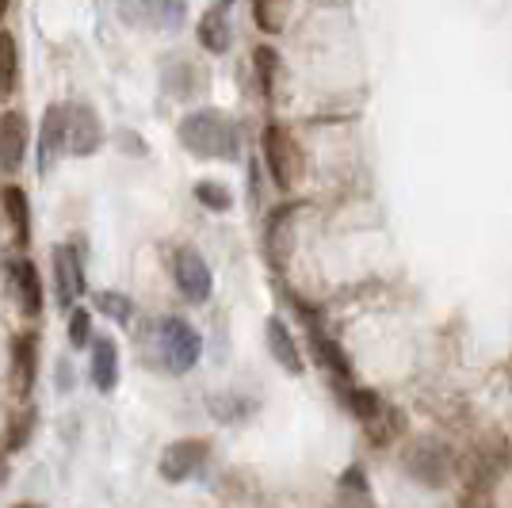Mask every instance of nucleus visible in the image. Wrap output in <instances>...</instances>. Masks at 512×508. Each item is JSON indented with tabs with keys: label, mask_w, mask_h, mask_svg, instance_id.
Here are the masks:
<instances>
[{
	"label": "nucleus",
	"mask_w": 512,
	"mask_h": 508,
	"mask_svg": "<svg viewBox=\"0 0 512 508\" xmlns=\"http://www.w3.org/2000/svg\"><path fill=\"white\" fill-rule=\"evenodd\" d=\"M295 214H299L295 203H283L264 222V256L276 272H283L291 253H295Z\"/></svg>",
	"instance_id": "9d476101"
},
{
	"label": "nucleus",
	"mask_w": 512,
	"mask_h": 508,
	"mask_svg": "<svg viewBox=\"0 0 512 508\" xmlns=\"http://www.w3.org/2000/svg\"><path fill=\"white\" fill-rule=\"evenodd\" d=\"M16 508H43V505H35V501H23V505H16Z\"/></svg>",
	"instance_id": "c9c22d12"
},
{
	"label": "nucleus",
	"mask_w": 512,
	"mask_h": 508,
	"mask_svg": "<svg viewBox=\"0 0 512 508\" xmlns=\"http://www.w3.org/2000/svg\"><path fill=\"white\" fill-rule=\"evenodd\" d=\"M211 413L218 417V421H245L249 413H253V402L249 398H237V394H218V398H211Z\"/></svg>",
	"instance_id": "c85d7f7f"
},
{
	"label": "nucleus",
	"mask_w": 512,
	"mask_h": 508,
	"mask_svg": "<svg viewBox=\"0 0 512 508\" xmlns=\"http://www.w3.org/2000/svg\"><path fill=\"white\" fill-rule=\"evenodd\" d=\"M161 85H165V92L176 96V100H192V96H199V92L207 88V73H203V65H195L192 58H176V62L165 65Z\"/></svg>",
	"instance_id": "dca6fc26"
},
{
	"label": "nucleus",
	"mask_w": 512,
	"mask_h": 508,
	"mask_svg": "<svg viewBox=\"0 0 512 508\" xmlns=\"http://www.w3.org/2000/svg\"><path fill=\"white\" fill-rule=\"evenodd\" d=\"M214 4H218V8H230V0H214Z\"/></svg>",
	"instance_id": "e433bc0d"
},
{
	"label": "nucleus",
	"mask_w": 512,
	"mask_h": 508,
	"mask_svg": "<svg viewBox=\"0 0 512 508\" xmlns=\"http://www.w3.org/2000/svg\"><path fill=\"white\" fill-rule=\"evenodd\" d=\"M20 77V46L12 39V31H0V96H8Z\"/></svg>",
	"instance_id": "5701e85b"
},
{
	"label": "nucleus",
	"mask_w": 512,
	"mask_h": 508,
	"mask_svg": "<svg viewBox=\"0 0 512 508\" xmlns=\"http://www.w3.org/2000/svg\"><path fill=\"white\" fill-rule=\"evenodd\" d=\"M195 203H203L207 211L222 214L234 207V195H230L226 184H218V180H199V184H195Z\"/></svg>",
	"instance_id": "cd10ccee"
},
{
	"label": "nucleus",
	"mask_w": 512,
	"mask_h": 508,
	"mask_svg": "<svg viewBox=\"0 0 512 508\" xmlns=\"http://www.w3.org/2000/svg\"><path fill=\"white\" fill-rule=\"evenodd\" d=\"M119 20L142 31H180L188 20V0H115Z\"/></svg>",
	"instance_id": "20e7f679"
},
{
	"label": "nucleus",
	"mask_w": 512,
	"mask_h": 508,
	"mask_svg": "<svg viewBox=\"0 0 512 508\" xmlns=\"http://www.w3.org/2000/svg\"><path fill=\"white\" fill-rule=\"evenodd\" d=\"M459 508H493L490 501V489H463V501H459Z\"/></svg>",
	"instance_id": "2f4dec72"
},
{
	"label": "nucleus",
	"mask_w": 512,
	"mask_h": 508,
	"mask_svg": "<svg viewBox=\"0 0 512 508\" xmlns=\"http://www.w3.org/2000/svg\"><path fill=\"white\" fill-rule=\"evenodd\" d=\"M264 337H268V352L276 356V363L283 367V371H291V375H302V371H306L299 344H295V333L287 329V321L268 318V325H264Z\"/></svg>",
	"instance_id": "f3484780"
},
{
	"label": "nucleus",
	"mask_w": 512,
	"mask_h": 508,
	"mask_svg": "<svg viewBox=\"0 0 512 508\" xmlns=\"http://www.w3.org/2000/svg\"><path fill=\"white\" fill-rule=\"evenodd\" d=\"M367 428V440L375 447H386V444H394L402 432H406V417H402V409H394V405H386L383 413L375 417L371 424H363Z\"/></svg>",
	"instance_id": "4be33fe9"
},
{
	"label": "nucleus",
	"mask_w": 512,
	"mask_h": 508,
	"mask_svg": "<svg viewBox=\"0 0 512 508\" xmlns=\"http://www.w3.org/2000/svg\"><path fill=\"white\" fill-rule=\"evenodd\" d=\"M35 375H39V333H20L12 340V360H8V382L12 390L27 398L31 386H35Z\"/></svg>",
	"instance_id": "ddd939ff"
},
{
	"label": "nucleus",
	"mask_w": 512,
	"mask_h": 508,
	"mask_svg": "<svg viewBox=\"0 0 512 508\" xmlns=\"http://www.w3.org/2000/svg\"><path fill=\"white\" fill-rule=\"evenodd\" d=\"M119 146H123V149H134V153H146L142 138H138V134H130V130H119Z\"/></svg>",
	"instance_id": "473e14b6"
},
{
	"label": "nucleus",
	"mask_w": 512,
	"mask_h": 508,
	"mask_svg": "<svg viewBox=\"0 0 512 508\" xmlns=\"http://www.w3.org/2000/svg\"><path fill=\"white\" fill-rule=\"evenodd\" d=\"M176 138L180 146L188 149L192 157H203V161H234L241 153V134H237V123L226 119L218 107H199V111H188L176 127Z\"/></svg>",
	"instance_id": "f257e3e1"
},
{
	"label": "nucleus",
	"mask_w": 512,
	"mask_h": 508,
	"mask_svg": "<svg viewBox=\"0 0 512 508\" xmlns=\"http://www.w3.org/2000/svg\"><path fill=\"white\" fill-rule=\"evenodd\" d=\"M88 340H92V314L85 306H73V314H69V344L85 348Z\"/></svg>",
	"instance_id": "7c9ffc66"
},
{
	"label": "nucleus",
	"mask_w": 512,
	"mask_h": 508,
	"mask_svg": "<svg viewBox=\"0 0 512 508\" xmlns=\"http://www.w3.org/2000/svg\"><path fill=\"white\" fill-rule=\"evenodd\" d=\"M207 455H211V444H207V440H176V444H169L161 451L157 470H161L165 482L180 486V482H188L195 470L207 463Z\"/></svg>",
	"instance_id": "f8f14e48"
},
{
	"label": "nucleus",
	"mask_w": 512,
	"mask_h": 508,
	"mask_svg": "<svg viewBox=\"0 0 512 508\" xmlns=\"http://www.w3.org/2000/svg\"><path fill=\"white\" fill-rule=\"evenodd\" d=\"M348 405H352V413H356L360 424H371L386 409L383 398H379L375 390H367V386H352V390H348Z\"/></svg>",
	"instance_id": "bb28decb"
},
{
	"label": "nucleus",
	"mask_w": 512,
	"mask_h": 508,
	"mask_svg": "<svg viewBox=\"0 0 512 508\" xmlns=\"http://www.w3.org/2000/svg\"><path fill=\"white\" fill-rule=\"evenodd\" d=\"M8 4H12V0H0V20H4V12H8Z\"/></svg>",
	"instance_id": "f704fd0d"
},
{
	"label": "nucleus",
	"mask_w": 512,
	"mask_h": 508,
	"mask_svg": "<svg viewBox=\"0 0 512 508\" xmlns=\"http://www.w3.org/2000/svg\"><path fill=\"white\" fill-rule=\"evenodd\" d=\"M92 382L100 394H111L119 386V344H115V337L92 340Z\"/></svg>",
	"instance_id": "a211bd4d"
},
{
	"label": "nucleus",
	"mask_w": 512,
	"mask_h": 508,
	"mask_svg": "<svg viewBox=\"0 0 512 508\" xmlns=\"http://www.w3.org/2000/svg\"><path fill=\"white\" fill-rule=\"evenodd\" d=\"M260 146H264V165L272 172V180H276L279 191H291L295 188V180H299V146H295V138L287 134V127H279V123H268L264 134H260Z\"/></svg>",
	"instance_id": "423d86ee"
},
{
	"label": "nucleus",
	"mask_w": 512,
	"mask_h": 508,
	"mask_svg": "<svg viewBox=\"0 0 512 508\" xmlns=\"http://www.w3.org/2000/svg\"><path fill=\"white\" fill-rule=\"evenodd\" d=\"M69 386H73V375H69V360H62L58 363V390H69Z\"/></svg>",
	"instance_id": "72a5a7b5"
},
{
	"label": "nucleus",
	"mask_w": 512,
	"mask_h": 508,
	"mask_svg": "<svg viewBox=\"0 0 512 508\" xmlns=\"http://www.w3.org/2000/svg\"><path fill=\"white\" fill-rule=\"evenodd\" d=\"M199 43L211 54H226L234 43V27H230V8H207L203 20H199Z\"/></svg>",
	"instance_id": "6ab92c4d"
},
{
	"label": "nucleus",
	"mask_w": 512,
	"mask_h": 508,
	"mask_svg": "<svg viewBox=\"0 0 512 508\" xmlns=\"http://www.w3.org/2000/svg\"><path fill=\"white\" fill-rule=\"evenodd\" d=\"M27 153V119L20 111H4L0 115V169L16 172Z\"/></svg>",
	"instance_id": "4468645a"
},
{
	"label": "nucleus",
	"mask_w": 512,
	"mask_h": 508,
	"mask_svg": "<svg viewBox=\"0 0 512 508\" xmlns=\"http://www.w3.org/2000/svg\"><path fill=\"white\" fill-rule=\"evenodd\" d=\"M0 199H4V214H8L12 237H16V245L23 249L31 241V203H27V191L20 184H4Z\"/></svg>",
	"instance_id": "aec40b11"
},
{
	"label": "nucleus",
	"mask_w": 512,
	"mask_h": 508,
	"mask_svg": "<svg viewBox=\"0 0 512 508\" xmlns=\"http://www.w3.org/2000/svg\"><path fill=\"white\" fill-rule=\"evenodd\" d=\"M253 65H256V81H260V92L272 100V96H276L279 69H283V62H279V54H276V46H256Z\"/></svg>",
	"instance_id": "b1692460"
},
{
	"label": "nucleus",
	"mask_w": 512,
	"mask_h": 508,
	"mask_svg": "<svg viewBox=\"0 0 512 508\" xmlns=\"http://www.w3.org/2000/svg\"><path fill=\"white\" fill-rule=\"evenodd\" d=\"M92 306H96L104 318L115 321V325H130V321H134V302H130L123 291H96V295H92Z\"/></svg>",
	"instance_id": "393cba45"
},
{
	"label": "nucleus",
	"mask_w": 512,
	"mask_h": 508,
	"mask_svg": "<svg viewBox=\"0 0 512 508\" xmlns=\"http://www.w3.org/2000/svg\"><path fill=\"white\" fill-rule=\"evenodd\" d=\"M512 466V447L505 436H490L478 447H470L467 463H463V478H467L470 489H493L505 470Z\"/></svg>",
	"instance_id": "39448f33"
},
{
	"label": "nucleus",
	"mask_w": 512,
	"mask_h": 508,
	"mask_svg": "<svg viewBox=\"0 0 512 508\" xmlns=\"http://www.w3.org/2000/svg\"><path fill=\"white\" fill-rule=\"evenodd\" d=\"M253 20L260 31L279 35L287 27V0H253Z\"/></svg>",
	"instance_id": "a878e982"
},
{
	"label": "nucleus",
	"mask_w": 512,
	"mask_h": 508,
	"mask_svg": "<svg viewBox=\"0 0 512 508\" xmlns=\"http://www.w3.org/2000/svg\"><path fill=\"white\" fill-rule=\"evenodd\" d=\"M172 276H176V287H180V295L188 298V302H207L214 291V276L211 268H207V260L199 249L192 245H180L176 253H172Z\"/></svg>",
	"instance_id": "6e6552de"
},
{
	"label": "nucleus",
	"mask_w": 512,
	"mask_h": 508,
	"mask_svg": "<svg viewBox=\"0 0 512 508\" xmlns=\"http://www.w3.org/2000/svg\"><path fill=\"white\" fill-rule=\"evenodd\" d=\"M310 348L318 352L321 367H329V371H333V379L352 382V363H348V356H344V348L337 344V340L321 337V329H310Z\"/></svg>",
	"instance_id": "412c9836"
},
{
	"label": "nucleus",
	"mask_w": 512,
	"mask_h": 508,
	"mask_svg": "<svg viewBox=\"0 0 512 508\" xmlns=\"http://www.w3.org/2000/svg\"><path fill=\"white\" fill-rule=\"evenodd\" d=\"M157 352H161L165 371L188 375L203 356V340L195 333V325H188L184 318H161L157 321Z\"/></svg>",
	"instance_id": "7ed1b4c3"
},
{
	"label": "nucleus",
	"mask_w": 512,
	"mask_h": 508,
	"mask_svg": "<svg viewBox=\"0 0 512 508\" xmlns=\"http://www.w3.org/2000/svg\"><path fill=\"white\" fill-rule=\"evenodd\" d=\"M104 146V127L88 104H65V153L92 157Z\"/></svg>",
	"instance_id": "1a4fd4ad"
},
{
	"label": "nucleus",
	"mask_w": 512,
	"mask_h": 508,
	"mask_svg": "<svg viewBox=\"0 0 512 508\" xmlns=\"http://www.w3.org/2000/svg\"><path fill=\"white\" fill-rule=\"evenodd\" d=\"M451 466H455L451 447L444 444V440H436V436H417V440L402 451V470H406L417 486H425V489L448 486Z\"/></svg>",
	"instance_id": "f03ea898"
},
{
	"label": "nucleus",
	"mask_w": 512,
	"mask_h": 508,
	"mask_svg": "<svg viewBox=\"0 0 512 508\" xmlns=\"http://www.w3.org/2000/svg\"><path fill=\"white\" fill-rule=\"evenodd\" d=\"M35 405H27L23 413H16V421H12V428H8V451L16 455V451H23L27 447V440H31V432H35Z\"/></svg>",
	"instance_id": "c756f323"
},
{
	"label": "nucleus",
	"mask_w": 512,
	"mask_h": 508,
	"mask_svg": "<svg viewBox=\"0 0 512 508\" xmlns=\"http://www.w3.org/2000/svg\"><path fill=\"white\" fill-rule=\"evenodd\" d=\"M65 153V104H50L39 130V172H50Z\"/></svg>",
	"instance_id": "2eb2a0df"
},
{
	"label": "nucleus",
	"mask_w": 512,
	"mask_h": 508,
	"mask_svg": "<svg viewBox=\"0 0 512 508\" xmlns=\"http://www.w3.org/2000/svg\"><path fill=\"white\" fill-rule=\"evenodd\" d=\"M54 295H58V306L62 310H73L77 298L85 295V264H81V253L73 245H54Z\"/></svg>",
	"instance_id": "9b49d317"
},
{
	"label": "nucleus",
	"mask_w": 512,
	"mask_h": 508,
	"mask_svg": "<svg viewBox=\"0 0 512 508\" xmlns=\"http://www.w3.org/2000/svg\"><path fill=\"white\" fill-rule=\"evenodd\" d=\"M4 283H8V295L20 306L23 318L35 321L43 314V279H39V268L27 256H8L4 260Z\"/></svg>",
	"instance_id": "0eeeda50"
}]
</instances>
